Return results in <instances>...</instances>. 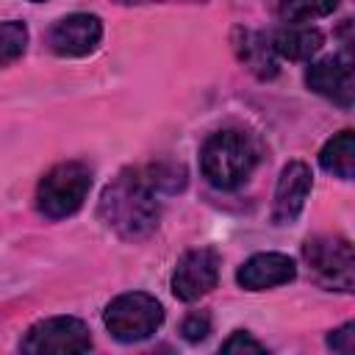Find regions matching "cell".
<instances>
[{"label": "cell", "mask_w": 355, "mask_h": 355, "mask_svg": "<svg viewBox=\"0 0 355 355\" xmlns=\"http://www.w3.org/2000/svg\"><path fill=\"white\" fill-rule=\"evenodd\" d=\"M294 277H297V263L286 252H255L236 272V283L247 291H266L291 283Z\"/></svg>", "instance_id": "cell-11"}, {"label": "cell", "mask_w": 355, "mask_h": 355, "mask_svg": "<svg viewBox=\"0 0 355 355\" xmlns=\"http://www.w3.org/2000/svg\"><path fill=\"white\" fill-rule=\"evenodd\" d=\"M236 50H239L241 64L250 72H255L258 78L277 75V53L272 47L269 33H261V31H239Z\"/></svg>", "instance_id": "cell-13"}, {"label": "cell", "mask_w": 355, "mask_h": 355, "mask_svg": "<svg viewBox=\"0 0 355 355\" xmlns=\"http://www.w3.org/2000/svg\"><path fill=\"white\" fill-rule=\"evenodd\" d=\"M28 47V28L19 19L0 22V67L14 64Z\"/></svg>", "instance_id": "cell-16"}, {"label": "cell", "mask_w": 355, "mask_h": 355, "mask_svg": "<svg viewBox=\"0 0 355 355\" xmlns=\"http://www.w3.org/2000/svg\"><path fill=\"white\" fill-rule=\"evenodd\" d=\"M311 186H313V178H311L308 164H302V161L286 164L280 178H277V189H275L272 222L275 225H291L302 214L305 200L311 194Z\"/></svg>", "instance_id": "cell-10"}, {"label": "cell", "mask_w": 355, "mask_h": 355, "mask_svg": "<svg viewBox=\"0 0 355 355\" xmlns=\"http://www.w3.org/2000/svg\"><path fill=\"white\" fill-rule=\"evenodd\" d=\"M219 266H222V258L216 250L211 247L189 250L172 272V294L183 302H194L205 297L219 283Z\"/></svg>", "instance_id": "cell-7"}, {"label": "cell", "mask_w": 355, "mask_h": 355, "mask_svg": "<svg viewBox=\"0 0 355 355\" xmlns=\"http://www.w3.org/2000/svg\"><path fill=\"white\" fill-rule=\"evenodd\" d=\"M269 39H272V47H275L277 58H288V61H308L324 44L322 31L311 28L305 22H291V25L269 33Z\"/></svg>", "instance_id": "cell-12"}, {"label": "cell", "mask_w": 355, "mask_h": 355, "mask_svg": "<svg viewBox=\"0 0 355 355\" xmlns=\"http://www.w3.org/2000/svg\"><path fill=\"white\" fill-rule=\"evenodd\" d=\"M103 322L108 327V333L122 341V344H133V341H144L150 338L161 322H164V308L161 302L147 294V291H125L119 297H114L105 305Z\"/></svg>", "instance_id": "cell-4"}, {"label": "cell", "mask_w": 355, "mask_h": 355, "mask_svg": "<svg viewBox=\"0 0 355 355\" xmlns=\"http://www.w3.org/2000/svg\"><path fill=\"white\" fill-rule=\"evenodd\" d=\"M33 3H44V0H33Z\"/></svg>", "instance_id": "cell-21"}, {"label": "cell", "mask_w": 355, "mask_h": 355, "mask_svg": "<svg viewBox=\"0 0 355 355\" xmlns=\"http://www.w3.org/2000/svg\"><path fill=\"white\" fill-rule=\"evenodd\" d=\"M22 352H33V355H44V352H86L92 349V336L89 327L75 319V316H50L36 322L25 338L19 341Z\"/></svg>", "instance_id": "cell-6"}, {"label": "cell", "mask_w": 355, "mask_h": 355, "mask_svg": "<svg viewBox=\"0 0 355 355\" xmlns=\"http://www.w3.org/2000/svg\"><path fill=\"white\" fill-rule=\"evenodd\" d=\"M319 164L324 172L341 178V180H349L352 172H355V139H352V130H341L336 133L333 139L324 141V147L319 150Z\"/></svg>", "instance_id": "cell-14"}, {"label": "cell", "mask_w": 355, "mask_h": 355, "mask_svg": "<svg viewBox=\"0 0 355 355\" xmlns=\"http://www.w3.org/2000/svg\"><path fill=\"white\" fill-rule=\"evenodd\" d=\"M180 333H183V338H186V341H202V338L211 333V316H208V313H202V311L189 313V316L183 319Z\"/></svg>", "instance_id": "cell-17"}, {"label": "cell", "mask_w": 355, "mask_h": 355, "mask_svg": "<svg viewBox=\"0 0 355 355\" xmlns=\"http://www.w3.org/2000/svg\"><path fill=\"white\" fill-rule=\"evenodd\" d=\"M302 258L319 286L330 291H352L355 255L352 244L341 236H313L302 244Z\"/></svg>", "instance_id": "cell-5"}, {"label": "cell", "mask_w": 355, "mask_h": 355, "mask_svg": "<svg viewBox=\"0 0 355 355\" xmlns=\"http://www.w3.org/2000/svg\"><path fill=\"white\" fill-rule=\"evenodd\" d=\"M92 189V169L83 161L55 164L36 186V205L47 219H67L80 211Z\"/></svg>", "instance_id": "cell-3"}, {"label": "cell", "mask_w": 355, "mask_h": 355, "mask_svg": "<svg viewBox=\"0 0 355 355\" xmlns=\"http://www.w3.org/2000/svg\"><path fill=\"white\" fill-rule=\"evenodd\" d=\"M338 6V0H280V19L286 25L291 22H311V19H319V17H327L333 14Z\"/></svg>", "instance_id": "cell-15"}, {"label": "cell", "mask_w": 355, "mask_h": 355, "mask_svg": "<svg viewBox=\"0 0 355 355\" xmlns=\"http://www.w3.org/2000/svg\"><path fill=\"white\" fill-rule=\"evenodd\" d=\"M103 39V22L97 14H86V11H78V14H69V17H61L53 28H50V50L61 58H80V55H89L97 50Z\"/></svg>", "instance_id": "cell-8"}, {"label": "cell", "mask_w": 355, "mask_h": 355, "mask_svg": "<svg viewBox=\"0 0 355 355\" xmlns=\"http://www.w3.org/2000/svg\"><path fill=\"white\" fill-rule=\"evenodd\" d=\"M305 83L311 92L333 100L341 108H349L355 100V75L349 55H327L308 67Z\"/></svg>", "instance_id": "cell-9"}, {"label": "cell", "mask_w": 355, "mask_h": 355, "mask_svg": "<svg viewBox=\"0 0 355 355\" xmlns=\"http://www.w3.org/2000/svg\"><path fill=\"white\" fill-rule=\"evenodd\" d=\"M222 352H266V347L247 330H236L227 341H222Z\"/></svg>", "instance_id": "cell-18"}, {"label": "cell", "mask_w": 355, "mask_h": 355, "mask_svg": "<svg viewBox=\"0 0 355 355\" xmlns=\"http://www.w3.org/2000/svg\"><path fill=\"white\" fill-rule=\"evenodd\" d=\"M258 166V144L250 133L227 128L202 141L200 169L216 189H239Z\"/></svg>", "instance_id": "cell-2"}, {"label": "cell", "mask_w": 355, "mask_h": 355, "mask_svg": "<svg viewBox=\"0 0 355 355\" xmlns=\"http://www.w3.org/2000/svg\"><path fill=\"white\" fill-rule=\"evenodd\" d=\"M119 6H147V3H205V0H114Z\"/></svg>", "instance_id": "cell-20"}, {"label": "cell", "mask_w": 355, "mask_h": 355, "mask_svg": "<svg viewBox=\"0 0 355 355\" xmlns=\"http://www.w3.org/2000/svg\"><path fill=\"white\" fill-rule=\"evenodd\" d=\"M327 347L330 349H336V352H352L355 349V324L352 322H347V324H341L338 330H333L330 336H327Z\"/></svg>", "instance_id": "cell-19"}, {"label": "cell", "mask_w": 355, "mask_h": 355, "mask_svg": "<svg viewBox=\"0 0 355 355\" xmlns=\"http://www.w3.org/2000/svg\"><path fill=\"white\" fill-rule=\"evenodd\" d=\"M158 194L139 169L119 172L100 194V219L128 241L147 239L158 227Z\"/></svg>", "instance_id": "cell-1"}]
</instances>
